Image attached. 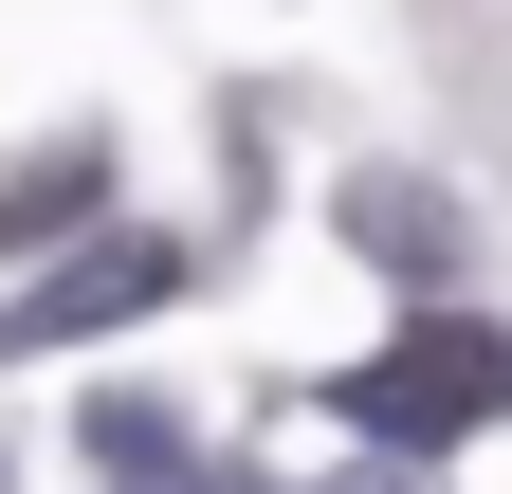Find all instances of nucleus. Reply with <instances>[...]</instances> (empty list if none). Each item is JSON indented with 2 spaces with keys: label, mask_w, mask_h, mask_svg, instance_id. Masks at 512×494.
Here are the masks:
<instances>
[{
  "label": "nucleus",
  "mask_w": 512,
  "mask_h": 494,
  "mask_svg": "<svg viewBox=\"0 0 512 494\" xmlns=\"http://www.w3.org/2000/svg\"><path fill=\"white\" fill-rule=\"evenodd\" d=\"M494 403H512V330H476L458 293H439L403 348H366L348 385H330V421H348V440H384V458H439V440H476Z\"/></svg>",
  "instance_id": "nucleus-1"
},
{
  "label": "nucleus",
  "mask_w": 512,
  "mask_h": 494,
  "mask_svg": "<svg viewBox=\"0 0 512 494\" xmlns=\"http://www.w3.org/2000/svg\"><path fill=\"white\" fill-rule=\"evenodd\" d=\"M165 293H183V238L110 220V238H74L55 275H19V293H0V348H92V330H128V312H165Z\"/></svg>",
  "instance_id": "nucleus-2"
},
{
  "label": "nucleus",
  "mask_w": 512,
  "mask_h": 494,
  "mask_svg": "<svg viewBox=\"0 0 512 494\" xmlns=\"http://www.w3.org/2000/svg\"><path fill=\"white\" fill-rule=\"evenodd\" d=\"M348 238H366L384 275L458 293V202H439V183H403V165H366V183H348Z\"/></svg>",
  "instance_id": "nucleus-3"
},
{
  "label": "nucleus",
  "mask_w": 512,
  "mask_h": 494,
  "mask_svg": "<svg viewBox=\"0 0 512 494\" xmlns=\"http://www.w3.org/2000/svg\"><path fill=\"white\" fill-rule=\"evenodd\" d=\"M92 476L110 494H256V476H220L202 440H183L165 403H92Z\"/></svg>",
  "instance_id": "nucleus-4"
},
{
  "label": "nucleus",
  "mask_w": 512,
  "mask_h": 494,
  "mask_svg": "<svg viewBox=\"0 0 512 494\" xmlns=\"http://www.w3.org/2000/svg\"><path fill=\"white\" fill-rule=\"evenodd\" d=\"M110 202V165H92V129H55V147H19V165H0V238H74Z\"/></svg>",
  "instance_id": "nucleus-5"
}]
</instances>
